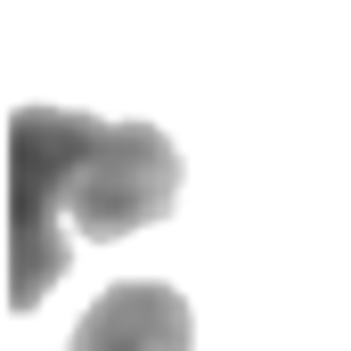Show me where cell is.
I'll list each match as a JSON object with an SVG mask.
<instances>
[{
	"instance_id": "obj_1",
	"label": "cell",
	"mask_w": 351,
	"mask_h": 351,
	"mask_svg": "<svg viewBox=\"0 0 351 351\" xmlns=\"http://www.w3.org/2000/svg\"><path fill=\"white\" fill-rule=\"evenodd\" d=\"M180 196V156L156 123H98L82 106H16L8 114V237L16 286L8 302L33 311L66 269V221L82 237L156 229Z\"/></svg>"
},
{
	"instance_id": "obj_2",
	"label": "cell",
	"mask_w": 351,
	"mask_h": 351,
	"mask_svg": "<svg viewBox=\"0 0 351 351\" xmlns=\"http://www.w3.org/2000/svg\"><path fill=\"white\" fill-rule=\"evenodd\" d=\"M188 335H196V319H188L180 286L123 278V286H106L82 311V327H74L66 351H188Z\"/></svg>"
}]
</instances>
